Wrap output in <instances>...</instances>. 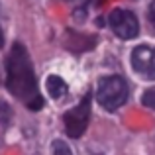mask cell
<instances>
[{
    "instance_id": "6da1fadb",
    "label": "cell",
    "mask_w": 155,
    "mask_h": 155,
    "mask_svg": "<svg viewBox=\"0 0 155 155\" xmlns=\"http://www.w3.org/2000/svg\"><path fill=\"white\" fill-rule=\"evenodd\" d=\"M6 84L8 91L14 96L22 98L28 108L39 110L43 106V98L38 94V83H35L34 67H31L30 55L22 43H14L6 61Z\"/></svg>"
},
{
    "instance_id": "7a4b0ae2",
    "label": "cell",
    "mask_w": 155,
    "mask_h": 155,
    "mask_svg": "<svg viewBox=\"0 0 155 155\" xmlns=\"http://www.w3.org/2000/svg\"><path fill=\"white\" fill-rule=\"evenodd\" d=\"M96 98L102 108L106 110H118L122 104L128 100V84L122 77H106L98 83V92Z\"/></svg>"
},
{
    "instance_id": "3957f363",
    "label": "cell",
    "mask_w": 155,
    "mask_h": 155,
    "mask_svg": "<svg viewBox=\"0 0 155 155\" xmlns=\"http://www.w3.org/2000/svg\"><path fill=\"white\" fill-rule=\"evenodd\" d=\"M88 120H91V94H84L79 106L65 114V130L71 137H81L88 128Z\"/></svg>"
},
{
    "instance_id": "277c9868",
    "label": "cell",
    "mask_w": 155,
    "mask_h": 155,
    "mask_svg": "<svg viewBox=\"0 0 155 155\" xmlns=\"http://www.w3.org/2000/svg\"><path fill=\"white\" fill-rule=\"evenodd\" d=\"M108 24L112 28V31L122 39H132L137 35L140 31V24H137V18L134 16V12L130 10H112L108 16Z\"/></svg>"
},
{
    "instance_id": "5b68a950",
    "label": "cell",
    "mask_w": 155,
    "mask_h": 155,
    "mask_svg": "<svg viewBox=\"0 0 155 155\" xmlns=\"http://www.w3.org/2000/svg\"><path fill=\"white\" fill-rule=\"evenodd\" d=\"M132 67L145 79H155V47L140 45L132 51Z\"/></svg>"
},
{
    "instance_id": "8992f818",
    "label": "cell",
    "mask_w": 155,
    "mask_h": 155,
    "mask_svg": "<svg viewBox=\"0 0 155 155\" xmlns=\"http://www.w3.org/2000/svg\"><path fill=\"white\" fill-rule=\"evenodd\" d=\"M47 92L51 94V98H57V100L63 98L67 94V83L57 75L47 77Z\"/></svg>"
},
{
    "instance_id": "52a82bcc",
    "label": "cell",
    "mask_w": 155,
    "mask_h": 155,
    "mask_svg": "<svg viewBox=\"0 0 155 155\" xmlns=\"http://www.w3.org/2000/svg\"><path fill=\"white\" fill-rule=\"evenodd\" d=\"M12 118V108L4 100H0V126H6Z\"/></svg>"
},
{
    "instance_id": "ba28073f",
    "label": "cell",
    "mask_w": 155,
    "mask_h": 155,
    "mask_svg": "<svg viewBox=\"0 0 155 155\" xmlns=\"http://www.w3.org/2000/svg\"><path fill=\"white\" fill-rule=\"evenodd\" d=\"M141 102L147 106V108L155 110V88H149V91L143 92V96H141Z\"/></svg>"
},
{
    "instance_id": "9c48e42d",
    "label": "cell",
    "mask_w": 155,
    "mask_h": 155,
    "mask_svg": "<svg viewBox=\"0 0 155 155\" xmlns=\"http://www.w3.org/2000/svg\"><path fill=\"white\" fill-rule=\"evenodd\" d=\"M53 155H73V153H71V149H69L67 143L55 141V143H53Z\"/></svg>"
},
{
    "instance_id": "30bf717a",
    "label": "cell",
    "mask_w": 155,
    "mask_h": 155,
    "mask_svg": "<svg viewBox=\"0 0 155 155\" xmlns=\"http://www.w3.org/2000/svg\"><path fill=\"white\" fill-rule=\"evenodd\" d=\"M149 20H151V24H153V28H155V0L149 4Z\"/></svg>"
},
{
    "instance_id": "8fae6325",
    "label": "cell",
    "mask_w": 155,
    "mask_h": 155,
    "mask_svg": "<svg viewBox=\"0 0 155 155\" xmlns=\"http://www.w3.org/2000/svg\"><path fill=\"white\" fill-rule=\"evenodd\" d=\"M2 41H4V38H2V30H0V45H2Z\"/></svg>"
}]
</instances>
